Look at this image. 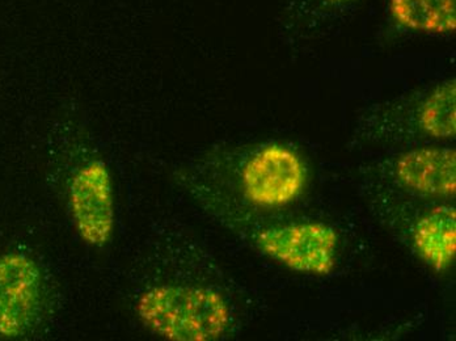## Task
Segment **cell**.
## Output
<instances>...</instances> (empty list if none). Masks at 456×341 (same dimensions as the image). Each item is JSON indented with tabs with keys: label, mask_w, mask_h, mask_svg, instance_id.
I'll list each match as a JSON object with an SVG mask.
<instances>
[{
	"label": "cell",
	"mask_w": 456,
	"mask_h": 341,
	"mask_svg": "<svg viewBox=\"0 0 456 341\" xmlns=\"http://www.w3.org/2000/svg\"><path fill=\"white\" fill-rule=\"evenodd\" d=\"M354 135L370 143L452 140L456 135L455 77L370 108L358 120Z\"/></svg>",
	"instance_id": "obj_1"
},
{
	"label": "cell",
	"mask_w": 456,
	"mask_h": 341,
	"mask_svg": "<svg viewBox=\"0 0 456 341\" xmlns=\"http://www.w3.org/2000/svg\"><path fill=\"white\" fill-rule=\"evenodd\" d=\"M135 310L142 324L166 340L216 341L231 326L226 299L210 288L155 285L139 296Z\"/></svg>",
	"instance_id": "obj_2"
},
{
	"label": "cell",
	"mask_w": 456,
	"mask_h": 341,
	"mask_svg": "<svg viewBox=\"0 0 456 341\" xmlns=\"http://www.w3.org/2000/svg\"><path fill=\"white\" fill-rule=\"evenodd\" d=\"M305 179V162L296 150L281 142L264 143L243 163L241 193L255 207L278 209L299 199Z\"/></svg>",
	"instance_id": "obj_3"
},
{
	"label": "cell",
	"mask_w": 456,
	"mask_h": 341,
	"mask_svg": "<svg viewBox=\"0 0 456 341\" xmlns=\"http://www.w3.org/2000/svg\"><path fill=\"white\" fill-rule=\"evenodd\" d=\"M45 280L33 257L23 252L0 255V337L29 334L44 312Z\"/></svg>",
	"instance_id": "obj_4"
},
{
	"label": "cell",
	"mask_w": 456,
	"mask_h": 341,
	"mask_svg": "<svg viewBox=\"0 0 456 341\" xmlns=\"http://www.w3.org/2000/svg\"><path fill=\"white\" fill-rule=\"evenodd\" d=\"M338 238L322 222H300L261 230L257 248L274 262L297 273H332L336 267Z\"/></svg>",
	"instance_id": "obj_5"
},
{
	"label": "cell",
	"mask_w": 456,
	"mask_h": 341,
	"mask_svg": "<svg viewBox=\"0 0 456 341\" xmlns=\"http://www.w3.org/2000/svg\"><path fill=\"white\" fill-rule=\"evenodd\" d=\"M72 222L83 242L102 248L114 231L113 180L102 159H92L72 175L69 185Z\"/></svg>",
	"instance_id": "obj_6"
},
{
	"label": "cell",
	"mask_w": 456,
	"mask_h": 341,
	"mask_svg": "<svg viewBox=\"0 0 456 341\" xmlns=\"http://www.w3.org/2000/svg\"><path fill=\"white\" fill-rule=\"evenodd\" d=\"M392 168L399 184L417 195H455L456 151L452 147H416L397 155Z\"/></svg>",
	"instance_id": "obj_7"
},
{
	"label": "cell",
	"mask_w": 456,
	"mask_h": 341,
	"mask_svg": "<svg viewBox=\"0 0 456 341\" xmlns=\"http://www.w3.org/2000/svg\"><path fill=\"white\" fill-rule=\"evenodd\" d=\"M385 21L397 35L449 37L456 32V0H387Z\"/></svg>",
	"instance_id": "obj_8"
},
{
	"label": "cell",
	"mask_w": 456,
	"mask_h": 341,
	"mask_svg": "<svg viewBox=\"0 0 456 341\" xmlns=\"http://www.w3.org/2000/svg\"><path fill=\"white\" fill-rule=\"evenodd\" d=\"M362 0H286L278 30L289 43L313 40L344 20Z\"/></svg>",
	"instance_id": "obj_9"
},
{
	"label": "cell",
	"mask_w": 456,
	"mask_h": 341,
	"mask_svg": "<svg viewBox=\"0 0 456 341\" xmlns=\"http://www.w3.org/2000/svg\"><path fill=\"white\" fill-rule=\"evenodd\" d=\"M413 246L422 262L436 272L452 267L456 255V212L454 207H434L414 224Z\"/></svg>",
	"instance_id": "obj_10"
}]
</instances>
